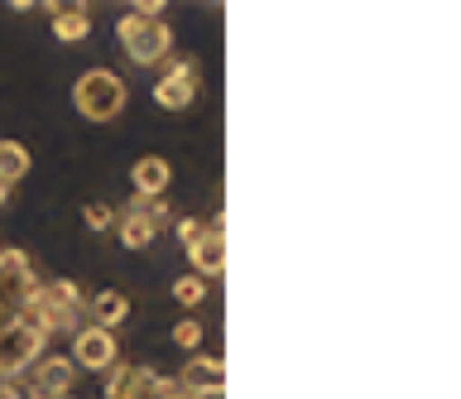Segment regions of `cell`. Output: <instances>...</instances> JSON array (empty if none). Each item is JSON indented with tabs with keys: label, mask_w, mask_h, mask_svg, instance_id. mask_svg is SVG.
<instances>
[{
	"label": "cell",
	"mask_w": 461,
	"mask_h": 399,
	"mask_svg": "<svg viewBox=\"0 0 461 399\" xmlns=\"http://www.w3.org/2000/svg\"><path fill=\"white\" fill-rule=\"evenodd\" d=\"M14 322H29L49 341L63 337V332L72 337L86 322V294L72 279H39L34 289H29V298H24V308H20Z\"/></svg>",
	"instance_id": "1"
},
{
	"label": "cell",
	"mask_w": 461,
	"mask_h": 399,
	"mask_svg": "<svg viewBox=\"0 0 461 399\" xmlns=\"http://www.w3.org/2000/svg\"><path fill=\"white\" fill-rule=\"evenodd\" d=\"M72 106H77V116H86L92 125H111L125 116L130 106V87L121 73H111V68H86V73L72 82Z\"/></svg>",
	"instance_id": "2"
},
{
	"label": "cell",
	"mask_w": 461,
	"mask_h": 399,
	"mask_svg": "<svg viewBox=\"0 0 461 399\" xmlns=\"http://www.w3.org/2000/svg\"><path fill=\"white\" fill-rule=\"evenodd\" d=\"M115 39H121L125 59L135 68H158L173 59V30L168 20H144L135 10H125L121 20H115Z\"/></svg>",
	"instance_id": "3"
},
{
	"label": "cell",
	"mask_w": 461,
	"mask_h": 399,
	"mask_svg": "<svg viewBox=\"0 0 461 399\" xmlns=\"http://www.w3.org/2000/svg\"><path fill=\"white\" fill-rule=\"evenodd\" d=\"M43 351H49V337L34 332L29 322H10L5 332H0V385L20 380Z\"/></svg>",
	"instance_id": "4"
},
{
	"label": "cell",
	"mask_w": 461,
	"mask_h": 399,
	"mask_svg": "<svg viewBox=\"0 0 461 399\" xmlns=\"http://www.w3.org/2000/svg\"><path fill=\"white\" fill-rule=\"evenodd\" d=\"M72 385H77V366H72L68 356H58V351H43L39 361L20 376V390L29 399H68Z\"/></svg>",
	"instance_id": "5"
},
{
	"label": "cell",
	"mask_w": 461,
	"mask_h": 399,
	"mask_svg": "<svg viewBox=\"0 0 461 399\" xmlns=\"http://www.w3.org/2000/svg\"><path fill=\"white\" fill-rule=\"evenodd\" d=\"M202 96V63L197 59H173L164 77L154 82V106L164 111H187Z\"/></svg>",
	"instance_id": "6"
},
{
	"label": "cell",
	"mask_w": 461,
	"mask_h": 399,
	"mask_svg": "<svg viewBox=\"0 0 461 399\" xmlns=\"http://www.w3.org/2000/svg\"><path fill=\"white\" fill-rule=\"evenodd\" d=\"M68 361L77 370H96V376H106V370L121 361V341H115V332H106V327L96 322H82L77 332H72V351Z\"/></svg>",
	"instance_id": "7"
},
{
	"label": "cell",
	"mask_w": 461,
	"mask_h": 399,
	"mask_svg": "<svg viewBox=\"0 0 461 399\" xmlns=\"http://www.w3.org/2000/svg\"><path fill=\"white\" fill-rule=\"evenodd\" d=\"M187 250V265H193V275L197 279H216L226 269V217L216 212V217L207 222V231H202L193 246H183Z\"/></svg>",
	"instance_id": "8"
},
{
	"label": "cell",
	"mask_w": 461,
	"mask_h": 399,
	"mask_svg": "<svg viewBox=\"0 0 461 399\" xmlns=\"http://www.w3.org/2000/svg\"><path fill=\"white\" fill-rule=\"evenodd\" d=\"M178 390L193 394V399L226 394V366H221V356H187L183 370H178Z\"/></svg>",
	"instance_id": "9"
},
{
	"label": "cell",
	"mask_w": 461,
	"mask_h": 399,
	"mask_svg": "<svg viewBox=\"0 0 461 399\" xmlns=\"http://www.w3.org/2000/svg\"><path fill=\"white\" fill-rule=\"evenodd\" d=\"M158 380V370L154 366H135V361H115L106 370V385H101V394L106 399H130V394H140V390H149V385Z\"/></svg>",
	"instance_id": "10"
},
{
	"label": "cell",
	"mask_w": 461,
	"mask_h": 399,
	"mask_svg": "<svg viewBox=\"0 0 461 399\" xmlns=\"http://www.w3.org/2000/svg\"><path fill=\"white\" fill-rule=\"evenodd\" d=\"M168 183H173V164L164 154H144V159L130 164V188H135V197H164Z\"/></svg>",
	"instance_id": "11"
},
{
	"label": "cell",
	"mask_w": 461,
	"mask_h": 399,
	"mask_svg": "<svg viewBox=\"0 0 461 399\" xmlns=\"http://www.w3.org/2000/svg\"><path fill=\"white\" fill-rule=\"evenodd\" d=\"M53 10V39L58 44H82L92 34V10L86 5H49Z\"/></svg>",
	"instance_id": "12"
},
{
	"label": "cell",
	"mask_w": 461,
	"mask_h": 399,
	"mask_svg": "<svg viewBox=\"0 0 461 399\" xmlns=\"http://www.w3.org/2000/svg\"><path fill=\"white\" fill-rule=\"evenodd\" d=\"M86 318H96V327L115 332V327L130 318V298L121 289H101V294H92V304H86Z\"/></svg>",
	"instance_id": "13"
},
{
	"label": "cell",
	"mask_w": 461,
	"mask_h": 399,
	"mask_svg": "<svg viewBox=\"0 0 461 399\" xmlns=\"http://www.w3.org/2000/svg\"><path fill=\"white\" fill-rule=\"evenodd\" d=\"M115 236H121L125 250H144V246H154L158 231L144 212H115Z\"/></svg>",
	"instance_id": "14"
},
{
	"label": "cell",
	"mask_w": 461,
	"mask_h": 399,
	"mask_svg": "<svg viewBox=\"0 0 461 399\" xmlns=\"http://www.w3.org/2000/svg\"><path fill=\"white\" fill-rule=\"evenodd\" d=\"M24 174H29V150L20 145V140H0V183L14 188Z\"/></svg>",
	"instance_id": "15"
},
{
	"label": "cell",
	"mask_w": 461,
	"mask_h": 399,
	"mask_svg": "<svg viewBox=\"0 0 461 399\" xmlns=\"http://www.w3.org/2000/svg\"><path fill=\"white\" fill-rule=\"evenodd\" d=\"M173 304H178V308H202V304H207V279H197V275L173 279Z\"/></svg>",
	"instance_id": "16"
},
{
	"label": "cell",
	"mask_w": 461,
	"mask_h": 399,
	"mask_svg": "<svg viewBox=\"0 0 461 399\" xmlns=\"http://www.w3.org/2000/svg\"><path fill=\"white\" fill-rule=\"evenodd\" d=\"M82 222H86V231L106 236V231H115V207L111 203H86L82 207Z\"/></svg>",
	"instance_id": "17"
},
{
	"label": "cell",
	"mask_w": 461,
	"mask_h": 399,
	"mask_svg": "<svg viewBox=\"0 0 461 399\" xmlns=\"http://www.w3.org/2000/svg\"><path fill=\"white\" fill-rule=\"evenodd\" d=\"M173 347H178V351H197L202 347V318H183L178 327H173Z\"/></svg>",
	"instance_id": "18"
},
{
	"label": "cell",
	"mask_w": 461,
	"mask_h": 399,
	"mask_svg": "<svg viewBox=\"0 0 461 399\" xmlns=\"http://www.w3.org/2000/svg\"><path fill=\"white\" fill-rule=\"evenodd\" d=\"M202 231H207V222H202V217H178V240H183V246H193Z\"/></svg>",
	"instance_id": "19"
},
{
	"label": "cell",
	"mask_w": 461,
	"mask_h": 399,
	"mask_svg": "<svg viewBox=\"0 0 461 399\" xmlns=\"http://www.w3.org/2000/svg\"><path fill=\"white\" fill-rule=\"evenodd\" d=\"M0 399H24V390H20V380H10V385H0Z\"/></svg>",
	"instance_id": "20"
},
{
	"label": "cell",
	"mask_w": 461,
	"mask_h": 399,
	"mask_svg": "<svg viewBox=\"0 0 461 399\" xmlns=\"http://www.w3.org/2000/svg\"><path fill=\"white\" fill-rule=\"evenodd\" d=\"M158 380H164V376H158ZM158 380L149 385V390H140V394H130V399H158Z\"/></svg>",
	"instance_id": "21"
},
{
	"label": "cell",
	"mask_w": 461,
	"mask_h": 399,
	"mask_svg": "<svg viewBox=\"0 0 461 399\" xmlns=\"http://www.w3.org/2000/svg\"><path fill=\"white\" fill-rule=\"evenodd\" d=\"M10 193H14V188H5V183H0V207H5V203H10Z\"/></svg>",
	"instance_id": "22"
},
{
	"label": "cell",
	"mask_w": 461,
	"mask_h": 399,
	"mask_svg": "<svg viewBox=\"0 0 461 399\" xmlns=\"http://www.w3.org/2000/svg\"><path fill=\"white\" fill-rule=\"evenodd\" d=\"M178 399H193V394H178Z\"/></svg>",
	"instance_id": "23"
},
{
	"label": "cell",
	"mask_w": 461,
	"mask_h": 399,
	"mask_svg": "<svg viewBox=\"0 0 461 399\" xmlns=\"http://www.w3.org/2000/svg\"><path fill=\"white\" fill-rule=\"evenodd\" d=\"M68 399H72V394H68Z\"/></svg>",
	"instance_id": "24"
}]
</instances>
